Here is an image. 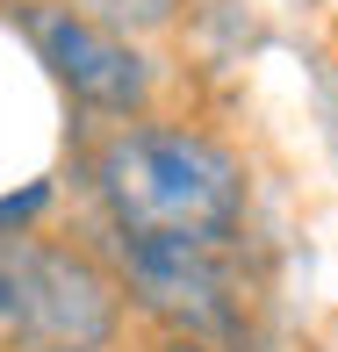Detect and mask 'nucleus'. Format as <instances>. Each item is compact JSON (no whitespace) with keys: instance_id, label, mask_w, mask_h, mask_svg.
Wrapping results in <instances>:
<instances>
[{"instance_id":"f257e3e1","label":"nucleus","mask_w":338,"mask_h":352,"mask_svg":"<svg viewBox=\"0 0 338 352\" xmlns=\"http://www.w3.org/2000/svg\"><path fill=\"white\" fill-rule=\"evenodd\" d=\"M94 187L123 237H237L245 223V166L231 144L180 130V122H137L94 151Z\"/></svg>"},{"instance_id":"f03ea898","label":"nucleus","mask_w":338,"mask_h":352,"mask_svg":"<svg viewBox=\"0 0 338 352\" xmlns=\"http://www.w3.org/2000/svg\"><path fill=\"white\" fill-rule=\"evenodd\" d=\"M123 295L144 316H158L180 338H223L237 331L252 302V280L237 266V237H123Z\"/></svg>"},{"instance_id":"7ed1b4c3","label":"nucleus","mask_w":338,"mask_h":352,"mask_svg":"<svg viewBox=\"0 0 338 352\" xmlns=\"http://www.w3.org/2000/svg\"><path fill=\"white\" fill-rule=\"evenodd\" d=\"M116 331H123V287L87 252L29 237L8 345H22V352H108Z\"/></svg>"},{"instance_id":"20e7f679","label":"nucleus","mask_w":338,"mask_h":352,"mask_svg":"<svg viewBox=\"0 0 338 352\" xmlns=\"http://www.w3.org/2000/svg\"><path fill=\"white\" fill-rule=\"evenodd\" d=\"M22 29L36 43V58L72 101L101 108V116H144L151 108V58L137 51L123 29L94 22V14L65 8V0H29Z\"/></svg>"},{"instance_id":"39448f33","label":"nucleus","mask_w":338,"mask_h":352,"mask_svg":"<svg viewBox=\"0 0 338 352\" xmlns=\"http://www.w3.org/2000/svg\"><path fill=\"white\" fill-rule=\"evenodd\" d=\"M65 8L94 14V22L123 29V36H137V29H166L173 14H180V0H65Z\"/></svg>"}]
</instances>
